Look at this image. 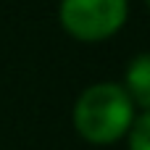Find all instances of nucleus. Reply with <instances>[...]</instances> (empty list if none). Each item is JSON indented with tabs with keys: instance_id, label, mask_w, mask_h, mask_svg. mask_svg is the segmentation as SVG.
<instances>
[{
	"instance_id": "f257e3e1",
	"label": "nucleus",
	"mask_w": 150,
	"mask_h": 150,
	"mask_svg": "<svg viewBox=\"0 0 150 150\" xmlns=\"http://www.w3.org/2000/svg\"><path fill=\"white\" fill-rule=\"evenodd\" d=\"M74 129L90 145H113L127 137L134 121V103L127 90L113 82L90 84L74 103Z\"/></svg>"
},
{
	"instance_id": "f03ea898",
	"label": "nucleus",
	"mask_w": 150,
	"mask_h": 150,
	"mask_svg": "<svg viewBox=\"0 0 150 150\" xmlns=\"http://www.w3.org/2000/svg\"><path fill=\"white\" fill-rule=\"evenodd\" d=\"M129 16V0H61L58 18L66 34L79 42L113 37Z\"/></svg>"
},
{
	"instance_id": "7ed1b4c3",
	"label": "nucleus",
	"mask_w": 150,
	"mask_h": 150,
	"mask_svg": "<svg viewBox=\"0 0 150 150\" xmlns=\"http://www.w3.org/2000/svg\"><path fill=\"white\" fill-rule=\"evenodd\" d=\"M121 87L127 90L134 108L150 111V53H140L129 61Z\"/></svg>"
},
{
	"instance_id": "20e7f679",
	"label": "nucleus",
	"mask_w": 150,
	"mask_h": 150,
	"mask_svg": "<svg viewBox=\"0 0 150 150\" xmlns=\"http://www.w3.org/2000/svg\"><path fill=\"white\" fill-rule=\"evenodd\" d=\"M127 137H129V150H150V111L134 116Z\"/></svg>"
},
{
	"instance_id": "39448f33",
	"label": "nucleus",
	"mask_w": 150,
	"mask_h": 150,
	"mask_svg": "<svg viewBox=\"0 0 150 150\" xmlns=\"http://www.w3.org/2000/svg\"><path fill=\"white\" fill-rule=\"evenodd\" d=\"M145 3H148V8H150V0H145Z\"/></svg>"
}]
</instances>
